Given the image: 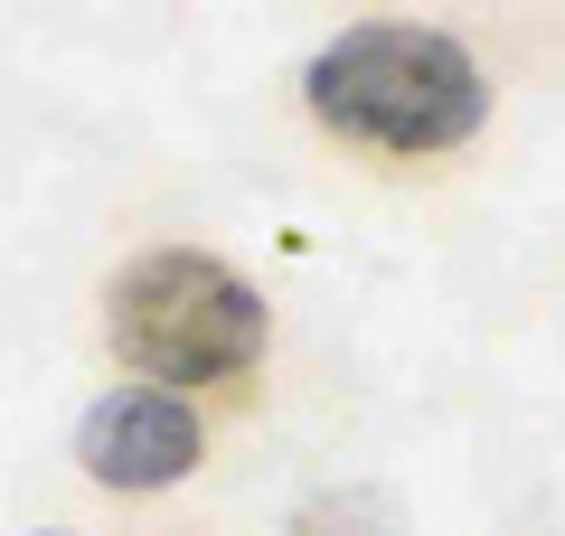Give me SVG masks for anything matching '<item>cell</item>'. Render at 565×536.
Wrapping results in <instances>:
<instances>
[{"instance_id": "cell-2", "label": "cell", "mask_w": 565, "mask_h": 536, "mask_svg": "<svg viewBox=\"0 0 565 536\" xmlns=\"http://www.w3.org/2000/svg\"><path fill=\"white\" fill-rule=\"evenodd\" d=\"M104 330L132 357L151 386H226L245 367H264V339H274V311L264 292L207 245H151L114 274L104 292Z\"/></svg>"}, {"instance_id": "cell-4", "label": "cell", "mask_w": 565, "mask_h": 536, "mask_svg": "<svg viewBox=\"0 0 565 536\" xmlns=\"http://www.w3.org/2000/svg\"><path fill=\"white\" fill-rule=\"evenodd\" d=\"M47 536H57V527H47Z\"/></svg>"}, {"instance_id": "cell-1", "label": "cell", "mask_w": 565, "mask_h": 536, "mask_svg": "<svg viewBox=\"0 0 565 536\" xmlns=\"http://www.w3.org/2000/svg\"><path fill=\"white\" fill-rule=\"evenodd\" d=\"M302 104L321 132L359 141L386 160H434L462 151L490 122V76L462 39L415 20H359L302 66Z\"/></svg>"}, {"instance_id": "cell-3", "label": "cell", "mask_w": 565, "mask_h": 536, "mask_svg": "<svg viewBox=\"0 0 565 536\" xmlns=\"http://www.w3.org/2000/svg\"><path fill=\"white\" fill-rule=\"evenodd\" d=\"M199 452H207V424H199V405L170 396V386H114V396H95L85 424H76L85 480H95V490H132V499L180 490V480L199 471Z\"/></svg>"}]
</instances>
